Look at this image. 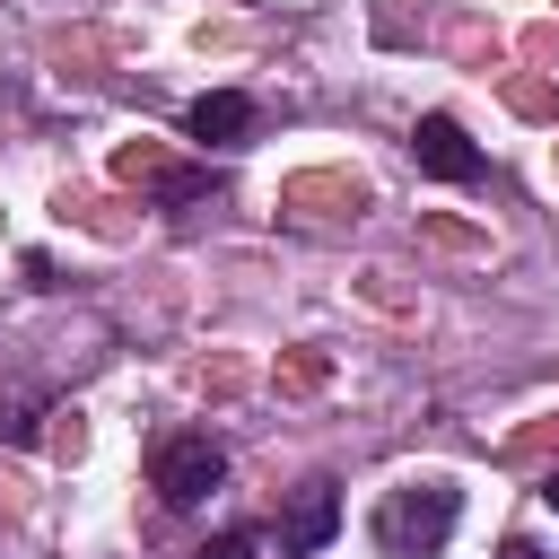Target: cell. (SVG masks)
Listing matches in <instances>:
<instances>
[{"instance_id":"6da1fadb","label":"cell","mask_w":559,"mask_h":559,"mask_svg":"<svg viewBox=\"0 0 559 559\" xmlns=\"http://www.w3.org/2000/svg\"><path fill=\"white\" fill-rule=\"evenodd\" d=\"M454 524H463V489H454L445 472L393 480V489L376 498V515H367V533H376L384 559H437V550L454 542Z\"/></svg>"},{"instance_id":"7a4b0ae2","label":"cell","mask_w":559,"mask_h":559,"mask_svg":"<svg viewBox=\"0 0 559 559\" xmlns=\"http://www.w3.org/2000/svg\"><path fill=\"white\" fill-rule=\"evenodd\" d=\"M218 480H227V445H218V437L183 428V437H157V445H148V489H157L166 507H201Z\"/></svg>"},{"instance_id":"3957f363","label":"cell","mask_w":559,"mask_h":559,"mask_svg":"<svg viewBox=\"0 0 559 559\" xmlns=\"http://www.w3.org/2000/svg\"><path fill=\"white\" fill-rule=\"evenodd\" d=\"M411 166H419L428 183H463V192L489 183V148H480L454 114H419V122H411Z\"/></svg>"},{"instance_id":"277c9868","label":"cell","mask_w":559,"mask_h":559,"mask_svg":"<svg viewBox=\"0 0 559 559\" xmlns=\"http://www.w3.org/2000/svg\"><path fill=\"white\" fill-rule=\"evenodd\" d=\"M253 122H262V105H253L245 87H210V96H192V105H183V131H192L201 148H245V140H253Z\"/></svg>"},{"instance_id":"5b68a950","label":"cell","mask_w":559,"mask_h":559,"mask_svg":"<svg viewBox=\"0 0 559 559\" xmlns=\"http://www.w3.org/2000/svg\"><path fill=\"white\" fill-rule=\"evenodd\" d=\"M332 533H341V489H332V480H306V489L288 498V515H280V550H288V559H314Z\"/></svg>"},{"instance_id":"8992f818","label":"cell","mask_w":559,"mask_h":559,"mask_svg":"<svg viewBox=\"0 0 559 559\" xmlns=\"http://www.w3.org/2000/svg\"><path fill=\"white\" fill-rule=\"evenodd\" d=\"M192 559H262V533H245V524H236V533H210Z\"/></svg>"},{"instance_id":"52a82bcc","label":"cell","mask_w":559,"mask_h":559,"mask_svg":"<svg viewBox=\"0 0 559 559\" xmlns=\"http://www.w3.org/2000/svg\"><path fill=\"white\" fill-rule=\"evenodd\" d=\"M498 559H550V550H542V542H524V533H507V542H498Z\"/></svg>"},{"instance_id":"ba28073f","label":"cell","mask_w":559,"mask_h":559,"mask_svg":"<svg viewBox=\"0 0 559 559\" xmlns=\"http://www.w3.org/2000/svg\"><path fill=\"white\" fill-rule=\"evenodd\" d=\"M542 498H550V507H559V472H550V480H542Z\"/></svg>"}]
</instances>
